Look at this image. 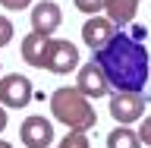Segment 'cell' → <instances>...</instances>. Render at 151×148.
Returning <instances> with one entry per match:
<instances>
[{
	"label": "cell",
	"instance_id": "cell-1",
	"mask_svg": "<svg viewBox=\"0 0 151 148\" xmlns=\"http://www.w3.org/2000/svg\"><path fill=\"white\" fill-rule=\"evenodd\" d=\"M94 60L101 63L116 92H145L151 79L145 41H139L132 32H116L101 51H94Z\"/></svg>",
	"mask_w": 151,
	"mask_h": 148
},
{
	"label": "cell",
	"instance_id": "cell-2",
	"mask_svg": "<svg viewBox=\"0 0 151 148\" xmlns=\"http://www.w3.org/2000/svg\"><path fill=\"white\" fill-rule=\"evenodd\" d=\"M22 60L35 69H47V73L66 76L79 66V47L73 41H63V38H50L44 32H28L22 38Z\"/></svg>",
	"mask_w": 151,
	"mask_h": 148
},
{
	"label": "cell",
	"instance_id": "cell-3",
	"mask_svg": "<svg viewBox=\"0 0 151 148\" xmlns=\"http://www.w3.org/2000/svg\"><path fill=\"white\" fill-rule=\"evenodd\" d=\"M50 110H54V120H60L66 129H82L88 132L98 123V110L88 95L79 92V85H63L50 95Z\"/></svg>",
	"mask_w": 151,
	"mask_h": 148
},
{
	"label": "cell",
	"instance_id": "cell-4",
	"mask_svg": "<svg viewBox=\"0 0 151 148\" xmlns=\"http://www.w3.org/2000/svg\"><path fill=\"white\" fill-rule=\"evenodd\" d=\"M32 98H35V88H32V82H28V76L9 73V76L0 79V104H3V107L19 110V107H25Z\"/></svg>",
	"mask_w": 151,
	"mask_h": 148
},
{
	"label": "cell",
	"instance_id": "cell-5",
	"mask_svg": "<svg viewBox=\"0 0 151 148\" xmlns=\"http://www.w3.org/2000/svg\"><path fill=\"white\" fill-rule=\"evenodd\" d=\"M142 113H145V92H116L110 98V117L120 126L142 120Z\"/></svg>",
	"mask_w": 151,
	"mask_h": 148
},
{
	"label": "cell",
	"instance_id": "cell-6",
	"mask_svg": "<svg viewBox=\"0 0 151 148\" xmlns=\"http://www.w3.org/2000/svg\"><path fill=\"white\" fill-rule=\"evenodd\" d=\"M76 85H79V92L88 95V98H104V95H110V79H107V73L101 69V63L98 60H91V63H82L79 66V76H76Z\"/></svg>",
	"mask_w": 151,
	"mask_h": 148
},
{
	"label": "cell",
	"instance_id": "cell-7",
	"mask_svg": "<svg viewBox=\"0 0 151 148\" xmlns=\"http://www.w3.org/2000/svg\"><path fill=\"white\" fill-rule=\"evenodd\" d=\"M19 139L25 148H47L54 145V123L47 120V117H25L22 126H19Z\"/></svg>",
	"mask_w": 151,
	"mask_h": 148
},
{
	"label": "cell",
	"instance_id": "cell-8",
	"mask_svg": "<svg viewBox=\"0 0 151 148\" xmlns=\"http://www.w3.org/2000/svg\"><path fill=\"white\" fill-rule=\"evenodd\" d=\"M116 32H120V28H116V22H113L110 16H88L85 25H82V41L91 47V51H101Z\"/></svg>",
	"mask_w": 151,
	"mask_h": 148
},
{
	"label": "cell",
	"instance_id": "cell-9",
	"mask_svg": "<svg viewBox=\"0 0 151 148\" xmlns=\"http://www.w3.org/2000/svg\"><path fill=\"white\" fill-rule=\"evenodd\" d=\"M60 22H63V13H60V6H57L54 0H41V3L32 6V28L35 32L54 35L57 28H60Z\"/></svg>",
	"mask_w": 151,
	"mask_h": 148
},
{
	"label": "cell",
	"instance_id": "cell-10",
	"mask_svg": "<svg viewBox=\"0 0 151 148\" xmlns=\"http://www.w3.org/2000/svg\"><path fill=\"white\" fill-rule=\"evenodd\" d=\"M139 3L142 0H107V16L116 22V28H126L135 19V13H139Z\"/></svg>",
	"mask_w": 151,
	"mask_h": 148
},
{
	"label": "cell",
	"instance_id": "cell-11",
	"mask_svg": "<svg viewBox=\"0 0 151 148\" xmlns=\"http://www.w3.org/2000/svg\"><path fill=\"white\" fill-rule=\"evenodd\" d=\"M107 148H142L139 132L129 129V126H120V129L107 132Z\"/></svg>",
	"mask_w": 151,
	"mask_h": 148
},
{
	"label": "cell",
	"instance_id": "cell-12",
	"mask_svg": "<svg viewBox=\"0 0 151 148\" xmlns=\"http://www.w3.org/2000/svg\"><path fill=\"white\" fill-rule=\"evenodd\" d=\"M57 148H91V142H88V136H85L82 129H69V132H66V139L60 142Z\"/></svg>",
	"mask_w": 151,
	"mask_h": 148
},
{
	"label": "cell",
	"instance_id": "cell-13",
	"mask_svg": "<svg viewBox=\"0 0 151 148\" xmlns=\"http://www.w3.org/2000/svg\"><path fill=\"white\" fill-rule=\"evenodd\" d=\"M76 9L79 13H85V16H98L104 6H107V0H73Z\"/></svg>",
	"mask_w": 151,
	"mask_h": 148
},
{
	"label": "cell",
	"instance_id": "cell-14",
	"mask_svg": "<svg viewBox=\"0 0 151 148\" xmlns=\"http://www.w3.org/2000/svg\"><path fill=\"white\" fill-rule=\"evenodd\" d=\"M13 41V22L6 16H0V47H6Z\"/></svg>",
	"mask_w": 151,
	"mask_h": 148
},
{
	"label": "cell",
	"instance_id": "cell-15",
	"mask_svg": "<svg viewBox=\"0 0 151 148\" xmlns=\"http://www.w3.org/2000/svg\"><path fill=\"white\" fill-rule=\"evenodd\" d=\"M35 0H0V6L9 9V13H19V9H28Z\"/></svg>",
	"mask_w": 151,
	"mask_h": 148
},
{
	"label": "cell",
	"instance_id": "cell-16",
	"mask_svg": "<svg viewBox=\"0 0 151 148\" xmlns=\"http://www.w3.org/2000/svg\"><path fill=\"white\" fill-rule=\"evenodd\" d=\"M142 145H151V117H142V129H139Z\"/></svg>",
	"mask_w": 151,
	"mask_h": 148
},
{
	"label": "cell",
	"instance_id": "cell-17",
	"mask_svg": "<svg viewBox=\"0 0 151 148\" xmlns=\"http://www.w3.org/2000/svg\"><path fill=\"white\" fill-rule=\"evenodd\" d=\"M132 35L139 38V41H145V35H148V32H145V25H132Z\"/></svg>",
	"mask_w": 151,
	"mask_h": 148
},
{
	"label": "cell",
	"instance_id": "cell-18",
	"mask_svg": "<svg viewBox=\"0 0 151 148\" xmlns=\"http://www.w3.org/2000/svg\"><path fill=\"white\" fill-rule=\"evenodd\" d=\"M6 129V107H3V104H0V132Z\"/></svg>",
	"mask_w": 151,
	"mask_h": 148
},
{
	"label": "cell",
	"instance_id": "cell-19",
	"mask_svg": "<svg viewBox=\"0 0 151 148\" xmlns=\"http://www.w3.org/2000/svg\"><path fill=\"white\" fill-rule=\"evenodd\" d=\"M0 148H13V145H9V142H3V139H0Z\"/></svg>",
	"mask_w": 151,
	"mask_h": 148
}]
</instances>
